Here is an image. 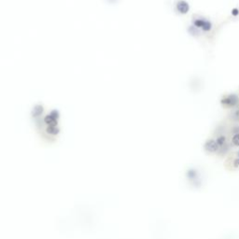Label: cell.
<instances>
[{
  "instance_id": "obj_1",
  "label": "cell",
  "mask_w": 239,
  "mask_h": 239,
  "mask_svg": "<svg viewBox=\"0 0 239 239\" xmlns=\"http://www.w3.org/2000/svg\"><path fill=\"white\" fill-rule=\"evenodd\" d=\"M220 104L221 106L225 108H231L236 107L239 104V97L236 94H225L221 97L220 99Z\"/></svg>"
},
{
  "instance_id": "obj_2",
  "label": "cell",
  "mask_w": 239,
  "mask_h": 239,
  "mask_svg": "<svg viewBox=\"0 0 239 239\" xmlns=\"http://www.w3.org/2000/svg\"><path fill=\"white\" fill-rule=\"evenodd\" d=\"M176 10L179 14L185 15L190 11V4L186 0H178L176 3Z\"/></svg>"
},
{
  "instance_id": "obj_3",
  "label": "cell",
  "mask_w": 239,
  "mask_h": 239,
  "mask_svg": "<svg viewBox=\"0 0 239 239\" xmlns=\"http://www.w3.org/2000/svg\"><path fill=\"white\" fill-rule=\"evenodd\" d=\"M205 149L209 152H219V146L216 143L215 139H208L205 144Z\"/></svg>"
},
{
  "instance_id": "obj_4",
  "label": "cell",
  "mask_w": 239,
  "mask_h": 239,
  "mask_svg": "<svg viewBox=\"0 0 239 239\" xmlns=\"http://www.w3.org/2000/svg\"><path fill=\"white\" fill-rule=\"evenodd\" d=\"M212 28H213L212 23L210 22V21H208V20L205 19V23L203 24V26H202V28H201V30L204 31V32H210L212 30Z\"/></svg>"
},
{
  "instance_id": "obj_5",
  "label": "cell",
  "mask_w": 239,
  "mask_h": 239,
  "mask_svg": "<svg viewBox=\"0 0 239 239\" xmlns=\"http://www.w3.org/2000/svg\"><path fill=\"white\" fill-rule=\"evenodd\" d=\"M205 20L204 18H199V19H194L191 21V23H192V25L195 26L196 28H198V29H201L203 26V24L205 23Z\"/></svg>"
},
{
  "instance_id": "obj_6",
  "label": "cell",
  "mask_w": 239,
  "mask_h": 239,
  "mask_svg": "<svg viewBox=\"0 0 239 239\" xmlns=\"http://www.w3.org/2000/svg\"><path fill=\"white\" fill-rule=\"evenodd\" d=\"M187 30H188V32L190 33L191 36H194V37H198L200 35V30H199L198 28H196L195 26L192 25V24L188 27Z\"/></svg>"
},
{
  "instance_id": "obj_7",
  "label": "cell",
  "mask_w": 239,
  "mask_h": 239,
  "mask_svg": "<svg viewBox=\"0 0 239 239\" xmlns=\"http://www.w3.org/2000/svg\"><path fill=\"white\" fill-rule=\"evenodd\" d=\"M232 144L234 147H238L239 148V133L233 135V136H232Z\"/></svg>"
},
{
  "instance_id": "obj_8",
  "label": "cell",
  "mask_w": 239,
  "mask_h": 239,
  "mask_svg": "<svg viewBox=\"0 0 239 239\" xmlns=\"http://www.w3.org/2000/svg\"><path fill=\"white\" fill-rule=\"evenodd\" d=\"M231 14H232L233 17H237V16H239V9L233 8V9L231 10Z\"/></svg>"
},
{
  "instance_id": "obj_9",
  "label": "cell",
  "mask_w": 239,
  "mask_h": 239,
  "mask_svg": "<svg viewBox=\"0 0 239 239\" xmlns=\"http://www.w3.org/2000/svg\"><path fill=\"white\" fill-rule=\"evenodd\" d=\"M232 133L233 134H238L239 133V126H233V128H232Z\"/></svg>"
}]
</instances>
